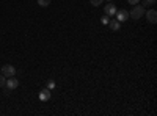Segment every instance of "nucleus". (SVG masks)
<instances>
[{
	"instance_id": "nucleus-1",
	"label": "nucleus",
	"mask_w": 157,
	"mask_h": 116,
	"mask_svg": "<svg viewBox=\"0 0 157 116\" xmlns=\"http://www.w3.org/2000/svg\"><path fill=\"white\" fill-rule=\"evenodd\" d=\"M145 13H146V11H145V6L137 3V5H134V9L129 13V16L132 17L134 21H137V19H140V17H143V16H145Z\"/></svg>"
},
{
	"instance_id": "nucleus-2",
	"label": "nucleus",
	"mask_w": 157,
	"mask_h": 116,
	"mask_svg": "<svg viewBox=\"0 0 157 116\" xmlns=\"http://www.w3.org/2000/svg\"><path fill=\"white\" fill-rule=\"evenodd\" d=\"M2 74L6 77V79H8V77H13L16 74V68L13 66V64H3V66H2Z\"/></svg>"
},
{
	"instance_id": "nucleus-3",
	"label": "nucleus",
	"mask_w": 157,
	"mask_h": 116,
	"mask_svg": "<svg viewBox=\"0 0 157 116\" xmlns=\"http://www.w3.org/2000/svg\"><path fill=\"white\" fill-rule=\"evenodd\" d=\"M5 86L10 89V91H11V89H16V88L19 86V80L16 79L14 75H13V77H8V79H6V83H5Z\"/></svg>"
},
{
	"instance_id": "nucleus-4",
	"label": "nucleus",
	"mask_w": 157,
	"mask_h": 116,
	"mask_svg": "<svg viewBox=\"0 0 157 116\" xmlns=\"http://www.w3.org/2000/svg\"><path fill=\"white\" fill-rule=\"evenodd\" d=\"M115 14H116V21L118 22H124V21L129 19V13L126 9H120V11H116Z\"/></svg>"
},
{
	"instance_id": "nucleus-5",
	"label": "nucleus",
	"mask_w": 157,
	"mask_h": 116,
	"mask_svg": "<svg viewBox=\"0 0 157 116\" xmlns=\"http://www.w3.org/2000/svg\"><path fill=\"white\" fill-rule=\"evenodd\" d=\"M145 14H146L148 22H151V24H155L157 22V11L155 9H149L148 13H145Z\"/></svg>"
},
{
	"instance_id": "nucleus-6",
	"label": "nucleus",
	"mask_w": 157,
	"mask_h": 116,
	"mask_svg": "<svg viewBox=\"0 0 157 116\" xmlns=\"http://www.w3.org/2000/svg\"><path fill=\"white\" fill-rule=\"evenodd\" d=\"M104 9H105V14H107V16H115V13L118 11L116 6H115L112 2H109V5H105V8H104Z\"/></svg>"
},
{
	"instance_id": "nucleus-7",
	"label": "nucleus",
	"mask_w": 157,
	"mask_h": 116,
	"mask_svg": "<svg viewBox=\"0 0 157 116\" xmlns=\"http://www.w3.org/2000/svg\"><path fill=\"white\" fill-rule=\"evenodd\" d=\"M39 99L41 100H49L50 99V91L49 89H43V91L39 93Z\"/></svg>"
},
{
	"instance_id": "nucleus-8",
	"label": "nucleus",
	"mask_w": 157,
	"mask_h": 116,
	"mask_svg": "<svg viewBox=\"0 0 157 116\" xmlns=\"http://www.w3.org/2000/svg\"><path fill=\"white\" fill-rule=\"evenodd\" d=\"M120 27H121V22H118L116 19L115 21H110V28L113 32H118V30H120Z\"/></svg>"
},
{
	"instance_id": "nucleus-9",
	"label": "nucleus",
	"mask_w": 157,
	"mask_h": 116,
	"mask_svg": "<svg viewBox=\"0 0 157 116\" xmlns=\"http://www.w3.org/2000/svg\"><path fill=\"white\" fill-rule=\"evenodd\" d=\"M50 2H52V0H38V5L43 6V8H46V6L50 5Z\"/></svg>"
},
{
	"instance_id": "nucleus-10",
	"label": "nucleus",
	"mask_w": 157,
	"mask_h": 116,
	"mask_svg": "<svg viewBox=\"0 0 157 116\" xmlns=\"http://www.w3.org/2000/svg\"><path fill=\"white\" fill-rule=\"evenodd\" d=\"M5 83H6V77L3 74H0V88L5 86Z\"/></svg>"
},
{
	"instance_id": "nucleus-11",
	"label": "nucleus",
	"mask_w": 157,
	"mask_h": 116,
	"mask_svg": "<svg viewBox=\"0 0 157 116\" xmlns=\"http://www.w3.org/2000/svg\"><path fill=\"white\" fill-rule=\"evenodd\" d=\"M90 2H91V5H93V6H99L104 0H90Z\"/></svg>"
},
{
	"instance_id": "nucleus-12",
	"label": "nucleus",
	"mask_w": 157,
	"mask_h": 116,
	"mask_svg": "<svg viewBox=\"0 0 157 116\" xmlns=\"http://www.w3.org/2000/svg\"><path fill=\"white\" fill-rule=\"evenodd\" d=\"M155 2H157V0H145L143 5H155Z\"/></svg>"
},
{
	"instance_id": "nucleus-13",
	"label": "nucleus",
	"mask_w": 157,
	"mask_h": 116,
	"mask_svg": "<svg viewBox=\"0 0 157 116\" xmlns=\"http://www.w3.org/2000/svg\"><path fill=\"white\" fill-rule=\"evenodd\" d=\"M127 2H129L130 5H137V3L140 2V0H127Z\"/></svg>"
},
{
	"instance_id": "nucleus-14",
	"label": "nucleus",
	"mask_w": 157,
	"mask_h": 116,
	"mask_svg": "<svg viewBox=\"0 0 157 116\" xmlns=\"http://www.w3.org/2000/svg\"><path fill=\"white\" fill-rule=\"evenodd\" d=\"M102 24H109V16H105V17H102Z\"/></svg>"
},
{
	"instance_id": "nucleus-15",
	"label": "nucleus",
	"mask_w": 157,
	"mask_h": 116,
	"mask_svg": "<svg viewBox=\"0 0 157 116\" xmlns=\"http://www.w3.org/2000/svg\"><path fill=\"white\" fill-rule=\"evenodd\" d=\"M54 86H55V83H54V82H49V88H50V89L54 88Z\"/></svg>"
},
{
	"instance_id": "nucleus-16",
	"label": "nucleus",
	"mask_w": 157,
	"mask_h": 116,
	"mask_svg": "<svg viewBox=\"0 0 157 116\" xmlns=\"http://www.w3.org/2000/svg\"><path fill=\"white\" fill-rule=\"evenodd\" d=\"M107 2H112V0H107Z\"/></svg>"
}]
</instances>
